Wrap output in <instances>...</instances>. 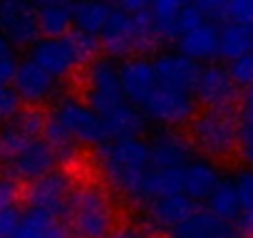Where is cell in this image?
Segmentation results:
<instances>
[{"label":"cell","mask_w":253,"mask_h":238,"mask_svg":"<svg viewBox=\"0 0 253 238\" xmlns=\"http://www.w3.org/2000/svg\"><path fill=\"white\" fill-rule=\"evenodd\" d=\"M15 70H18V60H15V55H10V57H0V84H10L13 77H15Z\"/></svg>","instance_id":"cell-38"},{"label":"cell","mask_w":253,"mask_h":238,"mask_svg":"<svg viewBox=\"0 0 253 238\" xmlns=\"http://www.w3.org/2000/svg\"><path fill=\"white\" fill-rule=\"evenodd\" d=\"M99 40L84 33H70L67 38H40L33 47L28 60L45 70L52 79L62 82L75 75L82 65H89L97 57Z\"/></svg>","instance_id":"cell-5"},{"label":"cell","mask_w":253,"mask_h":238,"mask_svg":"<svg viewBox=\"0 0 253 238\" xmlns=\"http://www.w3.org/2000/svg\"><path fill=\"white\" fill-rule=\"evenodd\" d=\"M139 208H142V216H144V226L149 231H164V233H171L176 226H181L189 216H194L199 211L196 203L184 194L159 196V198L147 201Z\"/></svg>","instance_id":"cell-14"},{"label":"cell","mask_w":253,"mask_h":238,"mask_svg":"<svg viewBox=\"0 0 253 238\" xmlns=\"http://www.w3.org/2000/svg\"><path fill=\"white\" fill-rule=\"evenodd\" d=\"M236 228H238V233L243 238H253V213H241Z\"/></svg>","instance_id":"cell-39"},{"label":"cell","mask_w":253,"mask_h":238,"mask_svg":"<svg viewBox=\"0 0 253 238\" xmlns=\"http://www.w3.org/2000/svg\"><path fill=\"white\" fill-rule=\"evenodd\" d=\"M10 84L18 92L20 102L28 104L30 109H40L42 104L52 102L60 92V82L52 79L45 70H40L30 60L18 62V70H15V77H13Z\"/></svg>","instance_id":"cell-12"},{"label":"cell","mask_w":253,"mask_h":238,"mask_svg":"<svg viewBox=\"0 0 253 238\" xmlns=\"http://www.w3.org/2000/svg\"><path fill=\"white\" fill-rule=\"evenodd\" d=\"M184 3L181 0H154L149 3V20L157 38L176 40L179 38V15Z\"/></svg>","instance_id":"cell-24"},{"label":"cell","mask_w":253,"mask_h":238,"mask_svg":"<svg viewBox=\"0 0 253 238\" xmlns=\"http://www.w3.org/2000/svg\"><path fill=\"white\" fill-rule=\"evenodd\" d=\"M226 70H228V75H231L236 87H243V89L253 87V50L246 52L243 57L233 60Z\"/></svg>","instance_id":"cell-31"},{"label":"cell","mask_w":253,"mask_h":238,"mask_svg":"<svg viewBox=\"0 0 253 238\" xmlns=\"http://www.w3.org/2000/svg\"><path fill=\"white\" fill-rule=\"evenodd\" d=\"M221 23L253 28V0H223Z\"/></svg>","instance_id":"cell-28"},{"label":"cell","mask_w":253,"mask_h":238,"mask_svg":"<svg viewBox=\"0 0 253 238\" xmlns=\"http://www.w3.org/2000/svg\"><path fill=\"white\" fill-rule=\"evenodd\" d=\"M157 70L154 60L137 55V57H126L119 62V87L124 99L142 109V104L149 99V94L157 89Z\"/></svg>","instance_id":"cell-13"},{"label":"cell","mask_w":253,"mask_h":238,"mask_svg":"<svg viewBox=\"0 0 253 238\" xmlns=\"http://www.w3.org/2000/svg\"><path fill=\"white\" fill-rule=\"evenodd\" d=\"M236 97H238V87L233 84L226 67H221V65L201 67V75H199V82L194 89V99L204 109H233Z\"/></svg>","instance_id":"cell-16"},{"label":"cell","mask_w":253,"mask_h":238,"mask_svg":"<svg viewBox=\"0 0 253 238\" xmlns=\"http://www.w3.org/2000/svg\"><path fill=\"white\" fill-rule=\"evenodd\" d=\"M231 181L241 203V213H253V169H238Z\"/></svg>","instance_id":"cell-29"},{"label":"cell","mask_w":253,"mask_h":238,"mask_svg":"<svg viewBox=\"0 0 253 238\" xmlns=\"http://www.w3.org/2000/svg\"><path fill=\"white\" fill-rule=\"evenodd\" d=\"M42 139L52 147L57 159H70L77 147H99L107 142V132L102 119L92 112V107L72 94H62L55 99Z\"/></svg>","instance_id":"cell-3"},{"label":"cell","mask_w":253,"mask_h":238,"mask_svg":"<svg viewBox=\"0 0 253 238\" xmlns=\"http://www.w3.org/2000/svg\"><path fill=\"white\" fill-rule=\"evenodd\" d=\"M253 50V28L221 25L218 28V55L223 60H238Z\"/></svg>","instance_id":"cell-26"},{"label":"cell","mask_w":253,"mask_h":238,"mask_svg":"<svg viewBox=\"0 0 253 238\" xmlns=\"http://www.w3.org/2000/svg\"><path fill=\"white\" fill-rule=\"evenodd\" d=\"M189 127V142L209 161L228 159L236 152L238 139V114L236 109H199Z\"/></svg>","instance_id":"cell-6"},{"label":"cell","mask_w":253,"mask_h":238,"mask_svg":"<svg viewBox=\"0 0 253 238\" xmlns=\"http://www.w3.org/2000/svg\"><path fill=\"white\" fill-rule=\"evenodd\" d=\"M154 70H157V82L179 92L194 94L201 67L199 62L184 57L181 52H162L154 57Z\"/></svg>","instance_id":"cell-18"},{"label":"cell","mask_w":253,"mask_h":238,"mask_svg":"<svg viewBox=\"0 0 253 238\" xmlns=\"http://www.w3.org/2000/svg\"><path fill=\"white\" fill-rule=\"evenodd\" d=\"M236 154L243 161L246 169H253V129L238 124V139H236Z\"/></svg>","instance_id":"cell-33"},{"label":"cell","mask_w":253,"mask_h":238,"mask_svg":"<svg viewBox=\"0 0 253 238\" xmlns=\"http://www.w3.org/2000/svg\"><path fill=\"white\" fill-rule=\"evenodd\" d=\"M94 164L109 194L114 191L124 201H132L137 206L144 203V189L152 174L149 142L142 137L107 139L94 147Z\"/></svg>","instance_id":"cell-2"},{"label":"cell","mask_w":253,"mask_h":238,"mask_svg":"<svg viewBox=\"0 0 253 238\" xmlns=\"http://www.w3.org/2000/svg\"><path fill=\"white\" fill-rule=\"evenodd\" d=\"M238 124L253 129V87H248L238 102Z\"/></svg>","instance_id":"cell-37"},{"label":"cell","mask_w":253,"mask_h":238,"mask_svg":"<svg viewBox=\"0 0 253 238\" xmlns=\"http://www.w3.org/2000/svg\"><path fill=\"white\" fill-rule=\"evenodd\" d=\"M191 159L194 147L176 129H162L149 142V161L154 171H181Z\"/></svg>","instance_id":"cell-17"},{"label":"cell","mask_w":253,"mask_h":238,"mask_svg":"<svg viewBox=\"0 0 253 238\" xmlns=\"http://www.w3.org/2000/svg\"><path fill=\"white\" fill-rule=\"evenodd\" d=\"M47 117L40 109H23L13 122L0 129V166H3L13 154H18L23 147H28L35 139H42Z\"/></svg>","instance_id":"cell-15"},{"label":"cell","mask_w":253,"mask_h":238,"mask_svg":"<svg viewBox=\"0 0 253 238\" xmlns=\"http://www.w3.org/2000/svg\"><path fill=\"white\" fill-rule=\"evenodd\" d=\"M52 169H57V154L52 152V147L45 139L30 142L28 147H23L18 154H13L3 164L5 176L13 179L15 184H20V181L33 184V181L42 179L45 174H50Z\"/></svg>","instance_id":"cell-10"},{"label":"cell","mask_w":253,"mask_h":238,"mask_svg":"<svg viewBox=\"0 0 253 238\" xmlns=\"http://www.w3.org/2000/svg\"><path fill=\"white\" fill-rule=\"evenodd\" d=\"M20 112H23V102L13 89V84H0V129H5Z\"/></svg>","instance_id":"cell-30"},{"label":"cell","mask_w":253,"mask_h":238,"mask_svg":"<svg viewBox=\"0 0 253 238\" xmlns=\"http://www.w3.org/2000/svg\"><path fill=\"white\" fill-rule=\"evenodd\" d=\"M179 52L194 62L201 60H213L218 55V25L204 23L184 35H179Z\"/></svg>","instance_id":"cell-21"},{"label":"cell","mask_w":253,"mask_h":238,"mask_svg":"<svg viewBox=\"0 0 253 238\" xmlns=\"http://www.w3.org/2000/svg\"><path fill=\"white\" fill-rule=\"evenodd\" d=\"M10 238H70L65 221L40 211H25L18 231Z\"/></svg>","instance_id":"cell-22"},{"label":"cell","mask_w":253,"mask_h":238,"mask_svg":"<svg viewBox=\"0 0 253 238\" xmlns=\"http://www.w3.org/2000/svg\"><path fill=\"white\" fill-rule=\"evenodd\" d=\"M10 55H15V50H13V45L0 35V57H10Z\"/></svg>","instance_id":"cell-40"},{"label":"cell","mask_w":253,"mask_h":238,"mask_svg":"<svg viewBox=\"0 0 253 238\" xmlns=\"http://www.w3.org/2000/svg\"><path fill=\"white\" fill-rule=\"evenodd\" d=\"M84 102L102 119L107 139L142 137L147 117L124 99L119 87V65L112 57H94L84 72Z\"/></svg>","instance_id":"cell-1"},{"label":"cell","mask_w":253,"mask_h":238,"mask_svg":"<svg viewBox=\"0 0 253 238\" xmlns=\"http://www.w3.org/2000/svg\"><path fill=\"white\" fill-rule=\"evenodd\" d=\"M65 216L70 238H107L117 226V206L102 181L75 184Z\"/></svg>","instance_id":"cell-4"},{"label":"cell","mask_w":253,"mask_h":238,"mask_svg":"<svg viewBox=\"0 0 253 238\" xmlns=\"http://www.w3.org/2000/svg\"><path fill=\"white\" fill-rule=\"evenodd\" d=\"M169 238H241V233L233 223L221 221L209 211H196L181 226H176Z\"/></svg>","instance_id":"cell-20"},{"label":"cell","mask_w":253,"mask_h":238,"mask_svg":"<svg viewBox=\"0 0 253 238\" xmlns=\"http://www.w3.org/2000/svg\"><path fill=\"white\" fill-rule=\"evenodd\" d=\"M20 221H23V211L18 206H10L5 211H0V238H10L18 231Z\"/></svg>","instance_id":"cell-35"},{"label":"cell","mask_w":253,"mask_h":238,"mask_svg":"<svg viewBox=\"0 0 253 238\" xmlns=\"http://www.w3.org/2000/svg\"><path fill=\"white\" fill-rule=\"evenodd\" d=\"M139 112L147 119H154L157 124H164L167 129H176L191 122V117L196 114V99L189 92L157 84V89L149 94Z\"/></svg>","instance_id":"cell-8"},{"label":"cell","mask_w":253,"mask_h":238,"mask_svg":"<svg viewBox=\"0 0 253 238\" xmlns=\"http://www.w3.org/2000/svg\"><path fill=\"white\" fill-rule=\"evenodd\" d=\"M18 201V184L8 176H0V211L15 206Z\"/></svg>","instance_id":"cell-36"},{"label":"cell","mask_w":253,"mask_h":238,"mask_svg":"<svg viewBox=\"0 0 253 238\" xmlns=\"http://www.w3.org/2000/svg\"><path fill=\"white\" fill-rule=\"evenodd\" d=\"M206 211L213 213L221 221H228V223H233L241 216V203H238V196H236V189H233L231 179L218 181V186L206 198Z\"/></svg>","instance_id":"cell-27"},{"label":"cell","mask_w":253,"mask_h":238,"mask_svg":"<svg viewBox=\"0 0 253 238\" xmlns=\"http://www.w3.org/2000/svg\"><path fill=\"white\" fill-rule=\"evenodd\" d=\"M159 42L152 20L149 8L142 13H126L119 5L112 8V15L107 20V28L102 33V45L114 57H137L147 50H152Z\"/></svg>","instance_id":"cell-7"},{"label":"cell","mask_w":253,"mask_h":238,"mask_svg":"<svg viewBox=\"0 0 253 238\" xmlns=\"http://www.w3.org/2000/svg\"><path fill=\"white\" fill-rule=\"evenodd\" d=\"M204 23H209V20L204 18L199 3H184L181 15H179V35H184V33H189V30H194V28H199V25H204ZM176 40H179V38H176Z\"/></svg>","instance_id":"cell-32"},{"label":"cell","mask_w":253,"mask_h":238,"mask_svg":"<svg viewBox=\"0 0 253 238\" xmlns=\"http://www.w3.org/2000/svg\"><path fill=\"white\" fill-rule=\"evenodd\" d=\"M107 238H152V231L139 221H124L117 223Z\"/></svg>","instance_id":"cell-34"},{"label":"cell","mask_w":253,"mask_h":238,"mask_svg":"<svg viewBox=\"0 0 253 238\" xmlns=\"http://www.w3.org/2000/svg\"><path fill=\"white\" fill-rule=\"evenodd\" d=\"M38 10V28L42 38H67L75 28L72 5L67 3H42L35 5Z\"/></svg>","instance_id":"cell-23"},{"label":"cell","mask_w":253,"mask_h":238,"mask_svg":"<svg viewBox=\"0 0 253 238\" xmlns=\"http://www.w3.org/2000/svg\"><path fill=\"white\" fill-rule=\"evenodd\" d=\"M218 181H221V171L213 161L191 159L181 171V194L189 196L194 203L206 201L211 196V191L218 186Z\"/></svg>","instance_id":"cell-19"},{"label":"cell","mask_w":253,"mask_h":238,"mask_svg":"<svg viewBox=\"0 0 253 238\" xmlns=\"http://www.w3.org/2000/svg\"><path fill=\"white\" fill-rule=\"evenodd\" d=\"M109 15H112V5H104V3H80V5H72L75 30L84 33L89 38H99L104 33Z\"/></svg>","instance_id":"cell-25"},{"label":"cell","mask_w":253,"mask_h":238,"mask_svg":"<svg viewBox=\"0 0 253 238\" xmlns=\"http://www.w3.org/2000/svg\"><path fill=\"white\" fill-rule=\"evenodd\" d=\"M72 189H75L72 176L65 169H52L50 174H45L42 179H38L28 186V191H25L28 208L60 218V213H65V208H67Z\"/></svg>","instance_id":"cell-9"},{"label":"cell","mask_w":253,"mask_h":238,"mask_svg":"<svg viewBox=\"0 0 253 238\" xmlns=\"http://www.w3.org/2000/svg\"><path fill=\"white\" fill-rule=\"evenodd\" d=\"M0 35L13 45V50L15 47H33L40 40L35 5L23 3V0L0 3Z\"/></svg>","instance_id":"cell-11"}]
</instances>
